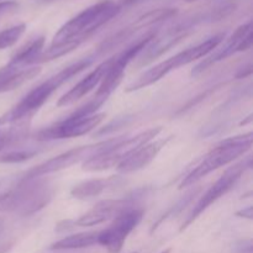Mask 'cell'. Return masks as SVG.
<instances>
[{"label":"cell","mask_w":253,"mask_h":253,"mask_svg":"<svg viewBox=\"0 0 253 253\" xmlns=\"http://www.w3.org/2000/svg\"><path fill=\"white\" fill-rule=\"evenodd\" d=\"M170 251H172V250H170V249H167V250H165V251H162L161 253H170Z\"/></svg>","instance_id":"cell-30"},{"label":"cell","mask_w":253,"mask_h":253,"mask_svg":"<svg viewBox=\"0 0 253 253\" xmlns=\"http://www.w3.org/2000/svg\"><path fill=\"white\" fill-rule=\"evenodd\" d=\"M252 41H253V34L251 31V32H249L246 36H245L244 40H242L241 43H240V46H239V48H237V52H244V51H247V49L251 48Z\"/></svg>","instance_id":"cell-25"},{"label":"cell","mask_w":253,"mask_h":253,"mask_svg":"<svg viewBox=\"0 0 253 253\" xmlns=\"http://www.w3.org/2000/svg\"><path fill=\"white\" fill-rule=\"evenodd\" d=\"M237 253H252V244L251 241H241L236 245Z\"/></svg>","instance_id":"cell-26"},{"label":"cell","mask_w":253,"mask_h":253,"mask_svg":"<svg viewBox=\"0 0 253 253\" xmlns=\"http://www.w3.org/2000/svg\"><path fill=\"white\" fill-rule=\"evenodd\" d=\"M0 211H11L19 214L20 195L17 188L0 194Z\"/></svg>","instance_id":"cell-22"},{"label":"cell","mask_w":253,"mask_h":253,"mask_svg":"<svg viewBox=\"0 0 253 253\" xmlns=\"http://www.w3.org/2000/svg\"><path fill=\"white\" fill-rule=\"evenodd\" d=\"M124 183L119 175H111L108 178H94L74 185L71 190V195L76 199H89L98 197L104 192L119 187Z\"/></svg>","instance_id":"cell-17"},{"label":"cell","mask_w":253,"mask_h":253,"mask_svg":"<svg viewBox=\"0 0 253 253\" xmlns=\"http://www.w3.org/2000/svg\"><path fill=\"white\" fill-rule=\"evenodd\" d=\"M132 253H138V252H132Z\"/></svg>","instance_id":"cell-33"},{"label":"cell","mask_w":253,"mask_h":253,"mask_svg":"<svg viewBox=\"0 0 253 253\" xmlns=\"http://www.w3.org/2000/svg\"><path fill=\"white\" fill-rule=\"evenodd\" d=\"M140 195L127 197L125 199H105L96 203L90 210L79 216L78 219L72 221V226L90 227L100 225L110 219H115L118 215L130 208L135 207L136 199Z\"/></svg>","instance_id":"cell-12"},{"label":"cell","mask_w":253,"mask_h":253,"mask_svg":"<svg viewBox=\"0 0 253 253\" xmlns=\"http://www.w3.org/2000/svg\"><path fill=\"white\" fill-rule=\"evenodd\" d=\"M252 73V64H247L246 67H242L241 69H240L239 72H237L236 74V78L240 79V78H246V77L251 76Z\"/></svg>","instance_id":"cell-27"},{"label":"cell","mask_w":253,"mask_h":253,"mask_svg":"<svg viewBox=\"0 0 253 253\" xmlns=\"http://www.w3.org/2000/svg\"><path fill=\"white\" fill-rule=\"evenodd\" d=\"M4 225H5L4 219H1V217H0V234H1V231L4 230Z\"/></svg>","instance_id":"cell-29"},{"label":"cell","mask_w":253,"mask_h":253,"mask_svg":"<svg viewBox=\"0 0 253 253\" xmlns=\"http://www.w3.org/2000/svg\"><path fill=\"white\" fill-rule=\"evenodd\" d=\"M121 11V5L113 0H101L77 14L57 31L51 44L77 42L82 44L96 30L110 21Z\"/></svg>","instance_id":"cell-2"},{"label":"cell","mask_w":253,"mask_h":253,"mask_svg":"<svg viewBox=\"0 0 253 253\" xmlns=\"http://www.w3.org/2000/svg\"><path fill=\"white\" fill-rule=\"evenodd\" d=\"M44 1H52V0H44Z\"/></svg>","instance_id":"cell-32"},{"label":"cell","mask_w":253,"mask_h":253,"mask_svg":"<svg viewBox=\"0 0 253 253\" xmlns=\"http://www.w3.org/2000/svg\"><path fill=\"white\" fill-rule=\"evenodd\" d=\"M98 232H79V234L71 235L59 241L54 242L49 246V250L53 251H67V250H81L88 249L98 244Z\"/></svg>","instance_id":"cell-19"},{"label":"cell","mask_w":253,"mask_h":253,"mask_svg":"<svg viewBox=\"0 0 253 253\" xmlns=\"http://www.w3.org/2000/svg\"><path fill=\"white\" fill-rule=\"evenodd\" d=\"M0 1H1V0H0Z\"/></svg>","instance_id":"cell-34"},{"label":"cell","mask_w":253,"mask_h":253,"mask_svg":"<svg viewBox=\"0 0 253 253\" xmlns=\"http://www.w3.org/2000/svg\"><path fill=\"white\" fill-rule=\"evenodd\" d=\"M44 48V37L40 36L32 40L27 44L19 49L14 56L11 57L9 63L19 67H30L36 66V62Z\"/></svg>","instance_id":"cell-18"},{"label":"cell","mask_w":253,"mask_h":253,"mask_svg":"<svg viewBox=\"0 0 253 253\" xmlns=\"http://www.w3.org/2000/svg\"><path fill=\"white\" fill-rule=\"evenodd\" d=\"M236 216H240V217H246V219L251 220L252 219V207H249L246 208V209L244 210H239V211L236 212Z\"/></svg>","instance_id":"cell-28"},{"label":"cell","mask_w":253,"mask_h":253,"mask_svg":"<svg viewBox=\"0 0 253 253\" xmlns=\"http://www.w3.org/2000/svg\"><path fill=\"white\" fill-rule=\"evenodd\" d=\"M25 31H26V24L24 22L0 31V51L14 46L21 39Z\"/></svg>","instance_id":"cell-21"},{"label":"cell","mask_w":253,"mask_h":253,"mask_svg":"<svg viewBox=\"0 0 253 253\" xmlns=\"http://www.w3.org/2000/svg\"><path fill=\"white\" fill-rule=\"evenodd\" d=\"M225 36H226L225 32H220V34H216L210 37V39L205 40L204 42H200V43L195 44V46L189 47V48L174 54V56L166 59V61L160 62V63L153 66L148 71L143 72L141 76H138L130 85H127L125 91L126 93H131V91L146 88V86L161 81L163 77H166L168 73L174 71V69L187 66V64L192 63V62L197 61L199 58H204L208 54L211 53L216 47H219V44L224 41Z\"/></svg>","instance_id":"cell-3"},{"label":"cell","mask_w":253,"mask_h":253,"mask_svg":"<svg viewBox=\"0 0 253 253\" xmlns=\"http://www.w3.org/2000/svg\"><path fill=\"white\" fill-rule=\"evenodd\" d=\"M199 16L192 17V19H188L185 20V21L177 24L174 27L168 30L163 36H156L155 39L147 44V47L143 49V53L141 54V56H138V59H140L137 63L138 66L142 67L151 63V62L155 61L157 57H160L161 54H163L166 51H168L170 47L175 46L178 42H180L184 37H187L188 35L190 34V31L194 29L195 25L199 24Z\"/></svg>","instance_id":"cell-11"},{"label":"cell","mask_w":253,"mask_h":253,"mask_svg":"<svg viewBox=\"0 0 253 253\" xmlns=\"http://www.w3.org/2000/svg\"><path fill=\"white\" fill-rule=\"evenodd\" d=\"M252 167V161L251 157H247L246 160L241 161V162L236 163L232 167H229L224 173H222L221 177L207 190L204 195H202V198L199 199V202L195 204V207L193 208L192 212L188 216V219L183 222V225L180 226V231H184L190 224H192L194 220H197L208 208L211 204H214L215 202L220 199L221 197H224L225 194L230 192L232 188L236 185V183L239 182L241 175L246 172L247 169Z\"/></svg>","instance_id":"cell-7"},{"label":"cell","mask_w":253,"mask_h":253,"mask_svg":"<svg viewBox=\"0 0 253 253\" xmlns=\"http://www.w3.org/2000/svg\"><path fill=\"white\" fill-rule=\"evenodd\" d=\"M19 9V4L12 0H6V1H0V17L4 15L11 14Z\"/></svg>","instance_id":"cell-24"},{"label":"cell","mask_w":253,"mask_h":253,"mask_svg":"<svg viewBox=\"0 0 253 253\" xmlns=\"http://www.w3.org/2000/svg\"><path fill=\"white\" fill-rule=\"evenodd\" d=\"M252 138V132H249L241 136L226 138V140L217 143L214 148H211L205 155L202 162L187 177H184V179L180 183L179 189L195 184L202 178L207 177L209 173L219 169L220 167L230 165L236 158H239L240 156L245 155L251 148Z\"/></svg>","instance_id":"cell-4"},{"label":"cell","mask_w":253,"mask_h":253,"mask_svg":"<svg viewBox=\"0 0 253 253\" xmlns=\"http://www.w3.org/2000/svg\"><path fill=\"white\" fill-rule=\"evenodd\" d=\"M175 14H177V9H174V7H160V9L151 10V11L141 15L140 17H137V19L133 22H131L130 25H127V26L124 27L123 30H120V31H118L116 34H114L113 36L108 37V39L99 46L96 56L108 53L109 51H111V49H114L115 47L120 46L124 42L127 41L128 39H131L136 32L141 31V30L146 29V27L152 26V25L166 21V20L174 16Z\"/></svg>","instance_id":"cell-10"},{"label":"cell","mask_w":253,"mask_h":253,"mask_svg":"<svg viewBox=\"0 0 253 253\" xmlns=\"http://www.w3.org/2000/svg\"><path fill=\"white\" fill-rule=\"evenodd\" d=\"M116 138L118 137L101 141V142L94 143V145L79 146V147H74L72 150L66 151V152L61 153V155L56 156V157L51 158V160L46 161V162L41 163V165L27 170L24 177H22L21 182L37 179V178L42 177V175L59 172V170L72 167V166L77 165V163L84 162V161L89 160V158L95 157V156L101 155V153H105L106 151H109L113 147L114 143L116 142Z\"/></svg>","instance_id":"cell-6"},{"label":"cell","mask_w":253,"mask_h":253,"mask_svg":"<svg viewBox=\"0 0 253 253\" xmlns=\"http://www.w3.org/2000/svg\"><path fill=\"white\" fill-rule=\"evenodd\" d=\"M143 210L130 208L113 220L110 226L98 232V245L105 247L109 253H120L128 235L142 220Z\"/></svg>","instance_id":"cell-8"},{"label":"cell","mask_w":253,"mask_h":253,"mask_svg":"<svg viewBox=\"0 0 253 253\" xmlns=\"http://www.w3.org/2000/svg\"><path fill=\"white\" fill-rule=\"evenodd\" d=\"M251 31H252V22L251 21L246 22V24H244V25H241V26L237 27V29L235 30L234 34H232L231 36H230L229 39L225 41V43L222 44L220 48H217L216 47L217 49L214 52V53L208 54V56L205 57V58L203 59L200 63H198L197 66L192 69V76L193 77L198 76V74L203 73L205 69H208L210 66H212V64L217 63V62L224 61V59H226L227 57H230V56H232L234 53H236L237 48H239L241 41L245 39V36H246V35Z\"/></svg>","instance_id":"cell-13"},{"label":"cell","mask_w":253,"mask_h":253,"mask_svg":"<svg viewBox=\"0 0 253 253\" xmlns=\"http://www.w3.org/2000/svg\"><path fill=\"white\" fill-rule=\"evenodd\" d=\"M40 73L41 68L39 66H30L26 68L7 63L0 68V93L14 90L26 82L36 78Z\"/></svg>","instance_id":"cell-16"},{"label":"cell","mask_w":253,"mask_h":253,"mask_svg":"<svg viewBox=\"0 0 253 253\" xmlns=\"http://www.w3.org/2000/svg\"><path fill=\"white\" fill-rule=\"evenodd\" d=\"M111 64V58L106 59L103 63L99 64L96 68H94L93 71L89 72L85 77H84L82 81H79L71 90L67 91L62 98H59V100L57 101V106L62 108V106H68L71 104H74L76 101H78L79 99H82L83 96H85L86 94L90 93L94 88L100 84V82L103 81V78L105 77L106 72H108L109 67Z\"/></svg>","instance_id":"cell-14"},{"label":"cell","mask_w":253,"mask_h":253,"mask_svg":"<svg viewBox=\"0 0 253 253\" xmlns=\"http://www.w3.org/2000/svg\"><path fill=\"white\" fill-rule=\"evenodd\" d=\"M105 116L106 115L104 113L94 114V115L85 116V118H77V116L69 115L68 118L54 124V125L42 128L36 133L35 138L39 141H52L83 136L98 127L103 123Z\"/></svg>","instance_id":"cell-9"},{"label":"cell","mask_w":253,"mask_h":253,"mask_svg":"<svg viewBox=\"0 0 253 253\" xmlns=\"http://www.w3.org/2000/svg\"><path fill=\"white\" fill-rule=\"evenodd\" d=\"M95 59L94 57H85L83 59L74 62V63L69 64L66 68L62 69L57 74L52 76L51 78L47 79L46 82L41 83L30 90L16 105L12 109H10L1 119H0V124H7V123H16V121L24 120V119L29 118L32 114L36 113L47 100L49 96L59 88L63 83L73 78L74 76L83 72L84 69L91 66V63Z\"/></svg>","instance_id":"cell-1"},{"label":"cell","mask_w":253,"mask_h":253,"mask_svg":"<svg viewBox=\"0 0 253 253\" xmlns=\"http://www.w3.org/2000/svg\"><path fill=\"white\" fill-rule=\"evenodd\" d=\"M25 136H26V124L25 123L0 130V152L9 146L19 142Z\"/></svg>","instance_id":"cell-20"},{"label":"cell","mask_w":253,"mask_h":253,"mask_svg":"<svg viewBox=\"0 0 253 253\" xmlns=\"http://www.w3.org/2000/svg\"><path fill=\"white\" fill-rule=\"evenodd\" d=\"M36 151L30 150H19L10 151V152L0 155V163H21L25 161H29L36 155Z\"/></svg>","instance_id":"cell-23"},{"label":"cell","mask_w":253,"mask_h":253,"mask_svg":"<svg viewBox=\"0 0 253 253\" xmlns=\"http://www.w3.org/2000/svg\"><path fill=\"white\" fill-rule=\"evenodd\" d=\"M172 136L167 138H162V140L158 141H151V142L145 143L143 146H141L140 148H137L136 151H133L128 157H126L120 165L118 166V170L123 174H127V173L136 172V170H140L142 168L147 167L156 157L160 153V151L167 145L168 141L170 140Z\"/></svg>","instance_id":"cell-15"},{"label":"cell","mask_w":253,"mask_h":253,"mask_svg":"<svg viewBox=\"0 0 253 253\" xmlns=\"http://www.w3.org/2000/svg\"><path fill=\"white\" fill-rule=\"evenodd\" d=\"M161 131H162V127L158 126V127H152L142 131V132L137 133L132 137L119 136L110 150L106 151L105 153H101V155L84 161L82 169L86 170V172H101V170L109 169L111 167H118L133 151L157 137Z\"/></svg>","instance_id":"cell-5"},{"label":"cell","mask_w":253,"mask_h":253,"mask_svg":"<svg viewBox=\"0 0 253 253\" xmlns=\"http://www.w3.org/2000/svg\"><path fill=\"white\" fill-rule=\"evenodd\" d=\"M185 1H188V2H193V1H197V0H185Z\"/></svg>","instance_id":"cell-31"}]
</instances>
